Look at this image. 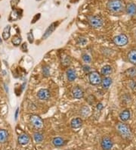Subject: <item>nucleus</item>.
<instances>
[{
    "label": "nucleus",
    "mask_w": 136,
    "mask_h": 150,
    "mask_svg": "<svg viewBox=\"0 0 136 150\" xmlns=\"http://www.w3.org/2000/svg\"><path fill=\"white\" fill-rule=\"evenodd\" d=\"M86 38H83V37H79V39H78V43H79V44L84 45L86 43Z\"/></svg>",
    "instance_id": "29"
},
{
    "label": "nucleus",
    "mask_w": 136,
    "mask_h": 150,
    "mask_svg": "<svg viewBox=\"0 0 136 150\" xmlns=\"http://www.w3.org/2000/svg\"><path fill=\"white\" fill-rule=\"evenodd\" d=\"M21 40H22V39H21V37H20V36H15L11 41H12V43H13L15 46H19V45L20 44Z\"/></svg>",
    "instance_id": "24"
},
{
    "label": "nucleus",
    "mask_w": 136,
    "mask_h": 150,
    "mask_svg": "<svg viewBox=\"0 0 136 150\" xmlns=\"http://www.w3.org/2000/svg\"><path fill=\"white\" fill-rule=\"evenodd\" d=\"M18 141L20 145H27L29 142V137L27 134V133H22L19 135L18 138Z\"/></svg>",
    "instance_id": "13"
},
{
    "label": "nucleus",
    "mask_w": 136,
    "mask_h": 150,
    "mask_svg": "<svg viewBox=\"0 0 136 150\" xmlns=\"http://www.w3.org/2000/svg\"><path fill=\"white\" fill-rule=\"evenodd\" d=\"M27 37H28V39H29V42L30 43H33V33H29L27 34Z\"/></svg>",
    "instance_id": "30"
},
{
    "label": "nucleus",
    "mask_w": 136,
    "mask_h": 150,
    "mask_svg": "<svg viewBox=\"0 0 136 150\" xmlns=\"http://www.w3.org/2000/svg\"><path fill=\"white\" fill-rule=\"evenodd\" d=\"M101 148L103 150H111L113 148L114 143L112 142V139L109 137H104L101 139Z\"/></svg>",
    "instance_id": "7"
},
{
    "label": "nucleus",
    "mask_w": 136,
    "mask_h": 150,
    "mask_svg": "<svg viewBox=\"0 0 136 150\" xmlns=\"http://www.w3.org/2000/svg\"><path fill=\"white\" fill-rule=\"evenodd\" d=\"M61 62L64 66H68L70 64V58L69 56H65L64 57L61 58Z\"/></svg>",
    "instance_id": "26"
},
{
    "label": "nucleus",
    "mask_w": 136,
    "mask_h": 150,
    "mask_svg": "<svg viewBox=\"0 0 136 150\" xmlns=\"http://www.w3.org/2000/svg\"><path fill=\"white\" fill-rule=\"evenodd\" d=\"M116 130L121 137L125 139H131L132 137V133L129 127L123 122L117 123L116 126Z\"/></svg>",
    "instance_id": "2"
},
{
    "label": "nucleus",
    "mask_w": 136,
    "mask_h": 150,
    "mask_svg": "<svg viewBox=\"0 0 136 150\" xmlns=\"http://www.w3.org/2000/svg\"><path fill=\"white\" fill-rule=\"evenodd\" d=\"M70 126L73 129H78L83 126V120L80 118H76L70 121Z\"/></svg>",
    "instance_id": "11"
},
{
    "label": "nucleus",
    "mask_w": 136,
    "mask_h": 150,
    "mask_svg": "<svg viewBox=\"0 0 136 150\" xmlns=\"http://www.w3.org/2000/svg\"><path fill=\"white\" fill-rule=\"evenodd\" d=\"M83 70H84V72L86 73V74H89V73H91V68L88 66V65H83Z\"/></svg>",
    "instance_id": "28"
},
{
    "label": "nucleus",
    "mask_w": 136,
    "mask_h": 150,
    "mask_svg": "<svg viewBox=\"0 0 136 150\" xmlns=\"http://www.w3.org/2000/svg\"><path fill=\"white\" fill-rule=\"evenodd\" d=\"M29 121L31 123V124L33 125L36 129H42L44 126V124H43V120L40 117L38 116V115H33L30 116L29 118Z\"/></svg>",
    "instance_id": "6"
},
{
    "label": "nucleus",
    "mask_w": 136,
    "mask_h": 150,
    "mask_svg": "<svg viewBox=\"0 0 136 150\" xmlns=\"http://www.w3.org/2000/svg\"><path fill=\"white\" fill-rule=\"evenodd\" d=\"M88 80L92 85H99L101 83V77L97 71H92L88 74Z\"/></svg>",
    "instance_id": "5"
},
{
    "label": "nucleus",
    "mask_w": 136,
    "mask_h": 150,
    "mask_svg": "<svg viewBox=\"0 0 136 150\" xmlns=\"http://www.w3.org/2000/svg\"><path fill=\"white\" fill-rule=\"evenodd\" d=\"M88 22L92 27L99 28L103 25V20L97 15H89L88 16Z\"/></svg>",
    "instance_id": "3"
},
{
    "label": "nucleus",
    "mask_w": 136,
    "mask_h": 150,
    "mask_svg": "<svg viewBox=\"0 0 136 150\" xmlns=\"http://www.w3.org/2000/svg\"><path fill=\"white\" fill-rule=\"evenodd\" d=\"M55 27H56V23H53V24H51V25L49 26V27L46 30L44 35H43V39H46V38H47L48 36L51 35V34L52 33V32L55 30Z\"/></svg>",
    "instance_id": "20"
},
{
    "label": "nucleus",
    "mask_w": 136,
    "mask_h": 150,
    "mask_svg": "<svg viewBox=\"0 0 136 150\" xmlns=\"http://www.w3.org/2000/svg\"><path fill=\"white\" fill-rule=\"evenodd\" d=\"M18 109H17V111H16V114H15V118H17V117H18Z\"/></svg>",
    "instance_id": "32"
},
{
    "label": "nucleus",
    "mask_w": 136,
    "mask_h": 150,
    "mask_svg": "<svg viewBox=\"0 0 136 150\" xmlns=\"http://www.w3.org/2000/svg\"><path fill=\"white\" fill-rule=\"evenodd\" d=\"M10 30H11V27L9 25H8L5 27L3 30V33H2V38H3L4 40H7L8 38L11 36V33H10Z\"/></svg>",
    "instance_id": "21"
},
{
    "label": "nucleus",
    "mask_w": 136,
    "mask_h": 150,
    "mask_svg": "<svg viewBox=\"0 0 136 150\" xmlns=\"http://www.w3.org/2000/svg\"><path fill=\"white\" fill-rule=\"evenodd\" d=\"M127 56H128V60L129 62L132 65H136V49L131 50Z\"/></svg>",
    "instance_id": "15"
},
{
    "label": "nucleus",
    "mask_w": 136,
    "mask_h": 150,
    "mask_svg": "<svg viewBox=\"0 0 136 150\" xmlns=\"http://www.w3.org/2000/svg\"><path fill=\"white\" fill-rule=\"evenodd\" d=\"M97 108L99 110V111H100V110H101L102 108H103V105H102L101 103H98L97 105Z\"/></svg>",
    "instance_id": "31"
},
{
    "label": "nucleus",
    "mask_w": 136,
    "mask_h": 150,
    "mask_svg": "<svg viewBox=\"0 0 136 150\" xmlns=\"http://www.w3.org/2000/svg\"><path fill=\"white\" fill-rule=\"evenodd\" d=\"M33 139H34L36 143H40L43 141L44 137H43V135L41 133H39V132H36V133H33Z\"/></svg>",
    "instance_id": "22"
},
{
    "label": "nucleus",
    "mask_w": 136,
    "mask_h": 150,
    "mask_svg": "<svg viewBox=\"0 0 136 150\" xmlns=\"http://www.w3.org/2000/svg\"><path fill=\"white\" fill-rule=\"evenodd\" d=\"M8 138V133L7 130L1 129L0 130V144L5 143Z\"/></svg>",
    "instance_id": "18"
},
{
    "label": "nucleus",
    "mask_w": 136,
    "mask_h": 150,
    "mask_svg": "<svg viewBox=\"0 0 136 150\" xmlns=\"http://www.w3.org/2000/svg\"><path fill=\"white\" fill-rule=\"evenodd\" d=\"M113 42L117 46H125L129 42V39H128V37L125 34L122 33V34H119V35L114 37L113 39Z\"/></svg>",
    "instance_id": "4"
},
{
    "label": "nucleus",
    "mask_w": 136,
    "mask_h": 150,
    "mask_svg": "<svg viewBox=\"0 0 136 150\" xmlns=\"http://www.w3.org/2000/svg\"><path fill=\"white\" fill-rule=\"evenodd\" d=\"M72 95H73L74 98L80 99L83 98V96H84V92H83L81 87H74V89L72 90Z\"/></svg>",
    "instance_id": "9"
},
{
    "label": "nucleus",
    "mask_w": 136,
    "mask_h": 150,
    "mask_svg": "<svg viewBox=\"0 0 136 150\" xmlns=\"http://www.w3.org/2000/svg\"><path fill=\"white\" fill-rule=\"evenodd\" d=\"M83 60L85 61V62H86V63H89L92 61V58L89 56H88V54H83Z\"/></svg>",
    "instance_id": "27"
},
{
    "label": "nucleus",
    "mask_w": 136,
    "mask_h": 150,
    "mask_svg": "<svg viewBox=\"0 0 136 150\" xmlns=\"http://www.w3.org/2000/svg\"><path fill=\"white\" fill-rule=\"evenodd\" d=\"M125 74L129 77H135L136 76V68H130L127 69L125 71Z\"/></svg>",
    "instance_id": "23"
},
{
    "label": "nucleus",
    "mask_w": 136,
    "mask_h": 150,
    "mask_svg": "<svg viewBox=\"0 0 136 150\" xmlns=\"http://www.w3.org/2000/svg\"><path fill=\"white\" fill-rule=\"evenodd\" d=\"M42 74L45 77H48L50 75V68L48 65L42 67Z\"/></svg>",
    "instance_id": "25"
},
{
    "label": "nucleus",
    "mask_w": 136,
    "mask_h": 150,
    "mask_svg": "<svg viewBox=\"0 0 136 150\" xmlns=\"http://www.w3.org/2000/svg\"><path fill=\"white\" fill-rule=\"evenodd\" d=\"M125 6L123 0H109L107 8L112 13H121L125 11Z\"/></svg>",
    "instance_id": "1"
},
{
    "label": "nucleus",
    "mask_w": 136,
    "mask_h": 150,
    "mask_svg": "<svg viewBox=\"0 0 136 150\" xmlns=\"http://www.w3.org/2000/svg\"><path fill=\"white\" fill-rule=\"evenodd\" d=\"M101 87H103L104 89H108L110 85L112 84V79L109 77H106L101 80Z\"/></svg>",
    "instance_id": "16"
},
{
    "label": "nucleus",
    "mask_w": 136,
    "mask_h": 150,
    "mask_svg": "<svg viewBox=\"0 0 136 150\" xmlns=\"http://www.w3.org/2000/svg\"><path fill=\"white\" fill-rule=\"evenodd\" d=\"M67 77L68 80L70 82L74 81L76 78V70L73 68L68 69L67 70Z\"/></svg>",
    "instance_id": "14"
},
{
    "label": "nucleus",
    "mask_w": 136,
    "mask_h": 150,
    "mask_svg": "<svg viewBox=\"0 0 136 150\" xmlns=\"http://www.w3.org/2000/svg\"><path fill=\"white\" fill-rule=\"evenodd\" d=\"M111 73H112V68L110 65H104L101 70V74L104 76H107Z\"/></svg>",
    "instance_id": "19"
},
{
    "label": "nucleus",
    "mask_w": 136,
    "mask_h": 150,
    "mask_svg": "<svg viewBox=\"0 0 136 150\" xmlns=\"http://www.w3.org/2000/svg\"><path fill=\"white\" fill-rule=\"evenodd\" d=\"M37 97L42 101H46L51 97V93L48 89H40L37 93Z\"/></svg>",
    "instance_id": "8"
},
{
    "label": "nucleus",
    "mask_w": 136,
    "mask_h": 150,
    "mask_svg": "<svg viewBox=\"0 0 136 150\" xmlns=\"http://www.w3.org/2000/svg\"><path fill=\"white\" fill-rule=\"evenodd\" d=\"M125 11L127 15L130 16L136 15V5L133 2H129L125 6Z\"/></svg>",
    "instance_id": "10"
},
{
    "label": "nucleus",
    "mask_w": 136,
    "mask_h": 150,
    "mask_svg": "<svg viewBox=\"0 0 136 150\" xmlns=\"http://www.w3.org/2000/svg\"><path fill=\"white\" fill-rule=\"evenodd\" d=\"M65 143L64 139L61 138V137H55L53 139H52V144L55 146V147H61L62 146H64Z\"/></svg>",
    "instance_id": "17"
},
{
    "label": "nucleus",
    "mask_w": 136,
    "mask_h": 150,
    "mask_svg": "<svg viewBox=\"0 0 136 150\" xmlns=\"http://www.w3.org/2000/svg\"><path fill=\"white\" fill-rule=\"evenodd\" d=\"M131 117V111L129 109H125L119 115V118L121 120L122 122H125L127 120H129L130 119Z\"/></svg>",
    "instance_id": "12"
}]
</instances>
